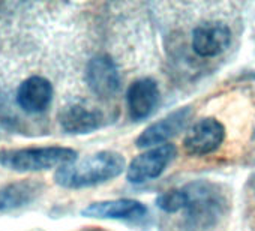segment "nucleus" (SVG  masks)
Returning <instances> with one entry per match:
<instances>
[{
  "label": "nucleus",
  "instance_id": "nucleus-4",
  "mask_svg": "<svg viewBox=\"0 0 255 231\" xmlns=\"http://www.w3.org/2000/svg\"><path fill=\"white\" fill-rule=\"evenodd\" d=\"M177 150L173 144L153 147L132 159L126 170V177L134 185H141L159 177L174 159Z\"/></svg>",
  "mask_w": 255,
  "mask_h": 231
},
{
  "label": "nucleus",
  "instance_id": "nucleus-13",
  "mask_svg": "<svg viewBox=\"0 0 255 231\" xmlns=\"http://www.w3.org/2000/svg\"><path fill=\"white\" fill-rule=\"evenodd\" d=\"M44 191L38 180H17L0 188V212H11L32 204Z\"/></svg>",
  "mask_w": 255,
  "mask_h": 231
},
{
  "label": "nucleus",
  "instance_id": "nucleus-12",
  "mask_svg": "<svg viewBox=\"0 0 255 231\" xmlns=\"http://www.w3.org/2000/svg\"><path fill=\"white\" fill-rule=\"evenodd\" d=\"M128 110L135 122L144 120L155 111L159 102V87L152 78H140L134 81L126 93Z\"/></svg>",
  "mask_w": 255,
  "mask_h": 231
},
{
  "label": "nucleus",
  "instance_id": "nucleus-8",
  "mask_svg": "<svg viewBox=\"0 0 255 231\" xmlns=\"http://www.w3.org/2000/svg\"><path fill=\"white\" fill-rule=\"evenodd\" d=\"M230 42L231 30L221 21H206L192 30V50L200 57H216L227 51Z\"/></svg>",
  "mask_w": 255,
  "mask_h": 231
},
{
  "label": "nucleus",
  "instance_id": "nucleus-7",
  "mask_svg": "<svg viewBox=\"0 0 255 231\" xmlns=\"http://www.w3.org/2000/svg\"><path fill=\"white\" fill-rule=\"evenodd\" d=\"M86 83L99 98H113L120 87V74L114 60L107 54L92 57L86 66Z\"/></svg>",
  "mask_w": 255,
  "mask_h": 231
},
{
  "label": "nucleus",
  "instance_id": "nucleus-14",
  "mask_svg": "<svg viewBox=\"0 0 255 231\" xmlns=\"http://www.w3.org/2000/svg\"><path fill=\"white\" fill-rule=\"evenodd\" d=\"M186 192L185 189H171L168 192L161 194L156 198V206L165 212V213H177L180 210H185L186 207Z\"/></svg>",
  "mask_w": 255,
  "mask_h": 231
},
{
  "label": "nucleus",
  "instance_id": "nucleus-6",
  "mask_svg": "<svg viewBox=\"0 0 255 231\" xmlns=\"http://www.w3.org/2000/svg\"><path fill=\"white\" fill-rule=\"evenodd\" d=\"M192 110L191 107H183L179 108L176 111H173L171 114L165 116L161 120L152 123L150 126H147L140 137L137 138L135 144L140 149H147V147H159L164 146L170 138L176 137L177 134H180L185 126L188 125L189 119H191Z\"/></svg>",
  "mask_w": 255,
  "mask_h": 231
},
{
  "label": "nucleus",
  "instance_id": "nucleus-1",
  "mask_svg": "<svg viewBox=\"0 0 255 231\" xmlns=\"http://www.w3.org/2000/svg\"><path fill=\"white\" fill-rule=\"evenodd\" d=\"M126 161L117 152H98L86 159L60 167L54 182L66 189H83L107 183L123 173Z\"/></svg>",
  "mask_w": 255,
  "mask_h": 231
},
{
  "label": "nucleus",
  "instance_id": "nucleus-9",
  "mask_svg": "<svg viewBox=\"0 0 255 231\" xmlns=\"http://www.w3.org/2000/svg\"><path fill=\"white\" fill-rule=\"evenodd\" d=\"M105 122L104 114L86 104H69L59 113L60 128L71 135H84L95 132Z\"/></svg>",
  "mask_w": 255,
  "mask_h": 231
},
{
  "label": "nucleus",
  "instance_id": "nucleus-5",
  "mask_svg": "<svg viewBox=\"0 0 255 231\" xmlns=\"http://www.w3.org/2000/svg\"><path fill=\"white\" fill-rule=\"evenodd\" d=\"M225 138V128L213 117L195 122L183 138L185 150L192 156H204L216 152Z\"/></svg>",
  "mask_w": 255,
  "mask_h": 231
},
{
  "label": "nucleus",
  "instance_id": "nucleus-3",
  "mask_svg": "<svg viewBox=\"0 0 255 231\" xmlns=\"http://www.w3.org/2000/svg\"><path fill=\"white\" fill-rule=\"evenodd\" d=\"M77 161V152L69 147H24L0 150V167L15 173H35L63 167Z\"/></svg>",
  "mask_w": 255,
  "mask_h": 231
},
{
  "label": "nucleus",
  "instance_id": "nucleus-15",
  "mask_svg": "<svg viewBox=\"0 0 255 231\" xmlns=\"http://www.w3.org/2000/svg\"><path fill=\"white\" fill-rule=\"evenodd\" d=\"M12 126H14V119L11 117L8 108L0 102V137L11 131Z\"/></svg>",
  "mask_w": 255,
  "mask_h": 231
},
{
  "label": "nucleus",
  "instance_id": "nucleus-10",
  "mask_svg": "<svg viewBox=\"0 0 255 231\" xmlns=\"http://www.w3.org/2000/svg\"><path fill=\"white\" fill-rule=\"evenodd\" d=\"M147 207L131 198H119L110 201L92 203L81 210V215L86 218L95 219H120V221H135L146 216Z\"/></svg>",
  "mask_w": 255,
  "mask_h": 231
},
{
  "label": "nucleus",
  "instance_id": "nucleus-2",
  "mask_svg": "<svg viewBox=\"0 0 255 231\" xmlns=\"http://www.w3.org/2000/svg\"><path fill=\"white\" fill-rule=\"evenodd\" d=\"M186 224L194 230L215 227L228 212V195L221 185L210 180H195L185 188Z\"/></svg>",
  "mask_w": 255,
  "mask_h": 231
},
{
  "label": "nucleus",
  "instance_id": "nucleus-11",
  "mask_svg": "<svg viewBox=\"0 0 255 231\" xmlns=\"http://www.w3.org/2000/svg\"><path fill=\"white\" fill-rule=\"evenodd\" d=\"M15 99L17 105L27 114L44 113L53 101V86L44 77H29L18 86Z\"/></svg>",
  "mask_w": 255,
  "mask_h": 231
}]
</instances>
